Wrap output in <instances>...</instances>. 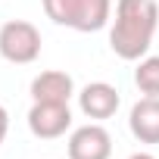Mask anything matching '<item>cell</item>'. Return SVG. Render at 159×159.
I'll use <instances>...</instances> for the list:
<instances>
[{
	"instance_id": "obj_1",
	"label": "cell",
	"mask_w": 159,
	"mask_h": 159,
	"mask_svg": "<svg viewBox=\"0 0 159 159\" xmlns=\"http://www.w3.org/2000/svg\"><path fill=\"white\" fill-rule=\"evenodd\" d=\"M156 28H159V3L156 0H119L116 19L109 28V47L119 59L137 62L147 56Z\"/></svg>"
},
{
	"instance_id": "obj_2",
	"label": "cell",
	"mask_w": 159,
	"mask_h": 159,
	"mask_svg": "<svg viewBox=\"0 0 159 159\" xmlns=\"http://www.w3.org/2000/svg\"><path fill=\"white\" fill-rule=\"evenodd\" d=\"M41 31L25 19H10L0 25V56L13 66H28L41 56Z\"/></svg>"
},
{
	"instance_id": "obj_3",
	"label": "cell",
	"mask_w": 159,
	"mask_h": 159,
	"mask_svg": "<svg viewBox=\"0 0 159 159\" xmlns=\"http://www.w3.org/2000/svg\"><path fill=\"white\" fill-rule=\"evenodd\" d=\"M72 128V109L69 103H31L28 109V131L41 140H56Z\"/></svg>"
},
{
	"instance_id": "obj_4",
	"label": "cell",
	"mask_w": 159,
	"mask_h": 159,
	"mask_svg": "<svg viewBox=\"0 0 159 159\" xmlns=\"http://www.w3.org/2000/svg\"><path fill=\"white\" fill-rule=\"evenodd\" d=\"M112 137L100 122H88L69 134V159H109Z\"/></svg>"
},
{
	"instance_id": "obj_5",
	"label": "cell",
	"mask_w": 159,
	"mask_h": 159,
	"mask_svg": "<svg viewBox=\"0 0 159 159\" xmlns=\"http://www.w3.org/2000/svg\"><path fill=\"white\" fill-rule=\"evenodd\" d=\"M122 97L119 91L109 84V81H91L81 88V94H78V106H81V112L94 122H103V119H112L116 109H119Z\"/></svg>"
},
{
	"instance_id": "obj_6",
	"label": "cell",
	"mask_w": 159,
	"mask_h": 159,
	"mask_svg": "<svg viewBox=\"0 0 159 159\" xmlns=\"http://www.w3.org/2000/svg\"><path fill=\"white\" fill-rule=\"evenodd\" d=\"M72 94H75V81L69 72L47 69L31 78V100L38 103H69Z\"/></svg>"
},
{
	"instance_id": "obj_7",
	"label": "cell",
	"mask_w": 159,
	"mask_h": 159,
	"mask_svg": "<svg viewBox=\"0 0 159 159\" xmlns=\"http://www.w3.org/2000/svg\"><path fill=\"white\" fill-rule=\"evenodd\" d=\"M128 128L140 143H159V97H140L128 112Z\"/></svg>"
},
{
	"instance_id": "obj_8",
	"label": "cell",
	"mask_w": 159,
	"mask_h": 159,
	"mask_svg": "<svg viewBox=\"0 0 159 159\" xmlns=\"http://www.w3.org/2000/svg\"><path fill=\"white\" fill-rule=\"evenodd\" d=\"M112 16V0H78V10H75V22L72 28L75 31H100L106 28Z\"/></svg>"
},
{
	"instance_id": "obj_9",
	"label": "cell",
	"mask_w": 159,
	"mask_h": 159,
	"mask_svg": "<svg viewBox=\"0 0 159 159\" xmlns=\"http://www.w3.org/2000/svg\"><path fill=\"white\" fill-rule=\"evenodd\" d=\"M134 84H137V91H140L143 97H159V53L137 59Z\"/></svg>"
},
{
	"instance_id": "obj_10",
	"label": "cell",
	"mask_w": 159,
	"mask_h": 159,
	"mask_svg": "<svg viewBox=\"0 0 159 159\" xmlns=\"http://www.w3.org/2000/svg\"><path fill=\"white\" fill-rule=\"evenodd\" d=\"M75 10H78V0H44V13H47V19H53L56 25H66V28H72Z\"/></svg>"
},
{
	"instance_id": "obj_11",
	"label": "cell",
	"mask_w": 159,
	"mask_h": 159,
	"mask_svg": "<svg viewBox=\"0 0 159 159\" xmlns=\"http://www.w3.org/2000/svg\"><path fill=\"white\" fill-rule=\"evenodd\" d=\"M7 131H10V112L0 106V143H3V137H7Z\"/></svg>"
},
{
	"instance_id": "obj_12",
	"label": "cell",
	"mask_w": 159,
	"mask_h": 159,
	"mask_svg": "<svg viewBox=\"0 0 159 159\" xmlns=\"http://www.w3.org/2000/svg\"><path fill=\"white\" fill-rule=\"evenodd\" d=\"M128 159H156L153 153H134V156H128Z\"/></svg>"
}]
</instances>
